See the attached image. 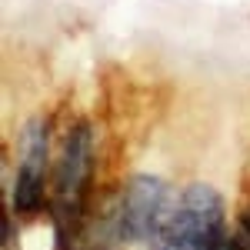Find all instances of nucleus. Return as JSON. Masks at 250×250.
I'll use <instances>...</instances> for the list:
<instances>
[{
	"label": "nucleus",
	"mask_w": 250,
	"mask_h": 250,
	"mask_svg": "<svg viewBox=\"0 0 250 250\" xmlns=\"http://www.w3.org/2000/svg\"><path fill=\"white\" fill-rule=\"evenodd\" d=\"M173 210H177V200L170 197V187L154 173H140L127 184L124 197L117 200L110 230L120 240H147L164 247Z\"/></svg>",
	"instance_id": "1"
},
{
	"label": "nucleus",
	"mask_w": 250,
	"mask_h": 250,
	"mask_svg": "<svg viewBox=\"0 0 250 250\" xmlns=\"http://www.w3.org/2000/svg\"><path fill=\"white\" fill-rule=\"evenodd\" d=\"M227 217H224V197L210 184H190L177 197V210L170 220L167 244L187 250H213L227 240Z\"/></svg>",
	"instance_id": "2"
},
{
	"label": "nucleus",
	"mask_w": 250,
	"mask_h": 250,
	"mask_svg": "<svg viewBox=\"0 0 250 250\" xmlns=\"http://www.w3.org/2000/svg\"><path fill=\"white\" fill-rule=\"evenodd\" d=\"M90 164H94V134L87 124H77L63 137L60 164L54 173V200H57V224L74 230L80 207L90 187Z\"/></svg>",
	"instance_id": "3"
},
{
	"label": "nucleus",
	"mask_w": 250,
	"mask_h": 250,
	"mask_svg": "<svg viewBox=\"0 0 250 250\" xmlns=\"http://www.w3.org/2000/svg\"><path fill=\"white\" fill-rule=\"evenodd\" d=\"M20 167L47 177V124L34 117L20 134Z\"/></svg>",
	"instance_id": "4"
},
{
	"label": "nucleus",
	"mask_w": 250,
	"mask_h": 250,
	"mask_svg": "<svg viewBox=\"0 0 250 250\" xmlns=\"http://www.w3.org/2000/svg\"><path fill=\"white\" fill-rule=\"evenodd\" d=\"M10 200H14V210H17L20 217H34V213L47 204V200H43V177L20 167L17 180H14V193H10Z\"/></svg>",
	"instance_id": "5"
},
{
	"label": "nucleus",
	"mask_w": 250,
	"mask_h": 250,
	"mask_svg": "<svg viewBox=\"0 0 250 250\" xmlns=\"http://www.w3.org/2000/svg\"><path fill=\"white\" fill-rule=\"evenodd\" d=\"M213 250H240V247H237V240H224V244H217Z\"/></svg>",
	"instance_id": "6"
}]
</instances>
